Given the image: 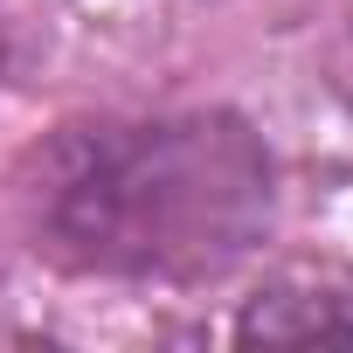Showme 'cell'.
Listing matches in <instances>:
<instances>
[{
    "instance_id": "cell-2",
    "label": "cell",
    "mask_w": 353,
    "mask_h": 353,
    "mask_svg": "<svg viewBox=\"0 0 353 353\" xmlns=\"http://www.w3.org/2000/svg\"><path fill=\"white\" fill-rule=\"evenodd\" d=\"M0 63H8V35H0Z\"/></svg>"
},
{
    "instance_id": "cell-1",
    "label": "cell",
    "mask_w": 353,
    "mask_h": 353,
    "mask_svg": "<svg viewBox=\"0 0 353 353\" xmlns=\"http://www.w3.org/2000/svg\"><path fill=\"white\" fill-rule=\"evenodd\" d=\"M277 215V166L236 111L70 125L35 152L28 236L49 263L118 284H208Z\"/></svg>"
}]
</instances>
